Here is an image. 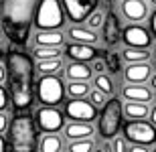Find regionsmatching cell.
<instances>
[{
  "mask_svg": "<svg viewBox=\"0 0 156 152\" xmlns=\"http://www.w3.org/2000/svg\"><path fill=\"white\" fill-rule=\"evenodd\" d=\"M101 150H104V152H112V144H105V146L101 148Z\"/></svg>",
  "mask_w": 156,
  "mask_h": 152,
  "instance_id": "b9f144b4",
  "label": "cell"
},
{
  "mask_svg": "<svg viewBox=\"0 0 156 152\" xmlns=\"http://www.w3.org/2000/svg\"><path fill=\"white\" fill-rule=\"evenodd\" d=\"M152 53L148 49H140V47H126L122 51V59L126 63H140V61H148Z\"/></svg>",
  "mask_w": 156,
  "mask_h": 152,
  "instance_id": "cb8c5ba5",
  "label": "cell"
},
{
  "mask_svg": "<svg viewBox=\"0 0 156 152\" xmlns=\"http://www.w3.org/2000/svg\"><path fill=\"white\" fill-rule=\"evenodd\" d=\"M65 91H67L69 97H87V94L91 91V87H89L87 81H69L67 87H65Z\"/></svg>",
  "mask_w": 156,
  "mask_h": 152,
  "instance_id": "d4e9b609",
  "label": "cell"
},
{
  "mask_svg": "<svg viewBox=\"0 0 156 152\" xmlns=\"http://www.w3.org/2000/svg\"><path fill=\"white\" fill-rule=\"evenodd\" d=\"M122 97L126 101H140V104H150L154 100L150 87H146L142 83H128L122 87Z\"/></svg>",
  "mask_w": 156,
  "mask_h": 152,
  "instance_id": "4fadbf2b",
  "label": "cell"
},
{
  "mask_svg": "<svg viewBox=\"0 0 156 152\" xmlns=\"http://www.w3.org/2000/svg\"><path fill=\"white\" fill-rule=\"evenodd\" d=\"M8 104H10L8 89L2 87V83H0V111H6V110H8Z\"/></svg>",
  "mask_w": 156,
  "mask_h": 152,
  "instance_id": "d6a6232c",
  "label": "cell"
},
{
  "mask_svg": "<svg viewBox=\"0 0 156 152\" xmlns=\"http://www.w3.org/2000/svg\"><path fill=\"white\" fill-rule=\"evenodd\" d=\"M61 152H69V150H61Z\"/></svg>",
  "mask_w": 156,
  "mask_h": 152,
  "instance_id": "7dc6e473",
  "label": "cell"
},
{
  "mask_svg": "<svg viewBox=\"0 0 156 152\" xmlns=\"http://www.w3.org/2000/svg\"><path fill=\"white\" fill-rule=\"evenodd\" d=\"M93 152H104V150H101V148H93Z\"/></svg>",
  "mask_w": 156,
  "mask_h": 152,
  "instance_id": "ee69618b",
  "label": "cell"
},
{
  "mask_svg": "<svg viewBox=\"0 0 156 152\" xmlns=\"http://www.w3.org/2000/svg\"><path fill=\"white\" fill-rule=\"evenodd\" d=\"M37 71H39L41 75H57V73L63 71V61H61V57L41 59L39 63H37Z\"/></svg>",
  "mask_w": 156,
  "mask_h": 152,
  "instance_id": "7402d4cb",
  "label": "cell"
},
{
  "mask_svg": "<svg viewBox=\"0 0 156 152\" xmlns=\"http://www.w3.org/2000/svg\"><path fill=\"white\" fill-rule=\"evenodd\" d=\"M67 37L75 43H85V45H98V33L89 27H71L67 30Z\"/></svg>",
  "mask_w": 156,
  "mask_h": 152,
  "instance_id": "ac0fdd59",
  "label": "cell"
},
{
  "mask_svg": "<svg viewBox=\"0 0 156 152\" xmlns=\"http://www.w3.org/2000/svg\"><path fill=\"white\" fill-rule=\"evenodd\" d=\"M4 81H6V67L0 63V83H4Z\"/></svg>",
  "mask_w": 156,
  "mask_h": 152,
  "instance_id": "ab89813d",
  "label": "cell"
},
{
  "mask_svg": "<svg viewBox=\"0 0 156 152\" xmlns=\"http://www.w3.org/2000/svg\"><path fill=\"white\" fill-rule=\"evenodd\" d=\"M104 37H105V43L108 45H116L120 41V23H118V16L116 14H110V16L104 20Z\"/></svg>",
  "mask_w": 156,
  "mask_h": 152,
  "instance_id": "ffe728a7",
  "label": "cell"
},
{
  "mask_svg": "<svg viewBox=\"0 0 156 152\" xmlns=\"http://www.w3.org/2000/svg\"><path fill=\"white\" fill-rule=\"evenodd\" d=\"M124 105L118 97L105 101V105L101 108L98 116V134L104 140H112L114 136L120 132L122 128V120H124Z\"/></svg>",
  "mask_w": 156,
  "mask_h": 152,
  "instance_id": "5b68a950",
  "label": "cell"
},
{
  "mask_svg": "<svg viewBox=\"0 0 156 152\" xmlns=\"http://www.w3.org/2000/svg\"><path fill=\"white\" fill-rule=\"evenodd\" d=\"M65 138L69 140H83V138H91L93 136V126L89 122H71L65 126Z\"/></svg>",
  "mask_w": 156,
  "mask_h": 152,
  "instance_id": "e0dca14e",
  "label": "cell"
},
{
  "mask_svg": "<svg viewBox=\"0 0 156 152\" xmlns=\"http://www.w3.org/2000/svg\"><path fill=\"white\" fill-rule=\"evenodd\" d=\"M63 150V138L59 134H45L41 138L39 152H61Z\"/></svg>",
  "mask_w": 156,
  "mask_h": 152,
  "instance_id": "603a6c76",
  "label": "cell"
},
{
  "mask_svg": "<svg viewBox=\"0 0 156 152\" xmlns=\"http://www.w3.org/2000/svg\"><path fill=\"white\" fill-rule=\"evenodd\" d=\"M154 53H156V49H154Z\"/></svg>",
  "mask_w": 156,
  "mask_h": 152,
  "instance_id": "681fc988",
  "label": "cell"
},
{
  "mask_svg": "<svg viewBox=\"0 0 156 152\" xmlns=\"http://www.w3.org/2000/svg\"><path fill=\"white\" fill-rule=\"evenodd\" d=\"M112 152H128V140L126 138H122V136H114L112 138Z\"/></svg>",
  "mask_w": 156,
  "mask_h": 152,
  "instance_id": "4dcf8cb0",
  "label": "cell"
},
{
  "mask_svg": "<svg viewBox=\"0 0 156 152\" xmlns=\"http://www.w3.org/2000/svg\"><path fill=\"white\" fill-rule=\"evenodd\" d=\"M108 69V67H105V61H101V59H93V65H91V71L93 73H95V75H98V73H104V71Z\"/></svg>",
  "mask_w": 156,
  "mask_h": 152,
  "instance_id": "836d02e7",
  "label": "cell"
},
{
  "mask_svg": "<svg viewBox=\"0 0 156 152\" xmlns=\"http://www.w3.org/2000/svg\"><path fill=\"white\" fill-rule=\"evenodd\" d=\"M148 81H150V89H152V91H156V73H154V75H150Z\"/></svg>",
  "mask_w": 156,
  "mask_h": 152,
  "instance_id": "60d3db41",
  "label": "cell"
},
{
  "mask_svg": "<svg viewBox=\"0 0 156 152\" xmlns=\"http://www.w3.org/2000/svg\"><path fill=\"white\" fill-rule=\"evenodd\" d=\"M2 59H4V51L0 49V63H2Z\"/></svg>",
  "mask_w": 156,
  "mask_h": 152,
  "instance_id": "7bdbcfd3",
  "label": "cell"
},
{
  "mask_svg": "<svg viewBox=\"0 0 156 152\" xmlns=\"http://www.w3.org/2000/svg\"><path fill=\"white\" fill-rule=\"evenodd\" d=\"M61 47H39V45H35V49H33V55H35L37 59H57L61 57Z\"/></svg>",
  "mask_w": 156,
  "mask_h": 152,
  "instance_id": "4316f807",
  "label": "cell"
},
{
  "mask_svg": "<svg viewBox=\"0 0 156 152\" xmlns=\"http://www.w3.org/2000/svg\"><path fill=\"white\" fill-rule=\"evenodd\" d=\"M0 152H8V138L0 134Z\"/></svg>",
  "mask_w": 156,
  "mask_h": 152,
  "instance_id": "74e56055",
  "label": "cell"
},
{
  "mask_svg": "<svg viewBox=\"0 0 156 152\" xmlns=\"http://www.w3.org/2000/svg\"><path fill=\"white\" fill-rule=\"evenodd\" d=\"M148 111H150V105L140 104V101H126L124 105V116L128 120H144L148 118Z\"/></svg>",
  "mask_w": 156,
  "mask_h": 152,
  "instance_id": "44dd1931",
  "label": "cell"
},
{
  "mask_svg": "<svg viewBox=\"0 0 156 152\" xmlns=\"http://www.w3.org/2000/svg\"><path fill=\"white\" fill-rule=\"evenodd\" d=\"M95 144L91 138H83V140H71L69 152H93Z\"/></svg>",
  "mask_w": 156,
  "mask_h": 152,
  "instance_id": "83f0119b",
  "label": "cell"
},
{
  "mask_svg": "<svg viewBox=\"0 0 156 152\" xmlns=\"http://www.w3.org/2000/svg\"><path fill=\"white\" fill-rule=\"evenodd\" d=\"M104 20H105V14L101 10H98V8H95V10L91 12V14H89V16L85 18V23H87V27H89V29H101V27H104Z\"/></svg>",
  "mask_w": 156,
  "mask_h": 152,
  "instance_id": "f1b7e54d",
  "label": "cell"
},
{
  "mask_svg": "<svg viewBox=\"0 0 156 152\" xmlns=\"http://www.w3.org/2000/svg\"><path fill=\"white\" fill-rule=\"evenodd\" d=\"M63 114L71 122H89L91 124L98 118V108L85 97H69L65 101Z\"/></svg>",
  "mask_w": 156,
  "mask_h": 152,
  "instance_id": "9c48e42d",
  "label": "cell"
},
{
  "mask_svg": "<svg viewBox=\"0 0 156 152\" xmlns=\"http://www.w3.org/2000/svg\"><path fill=\"white\" fill-rule=\"evenodd\" d=\"M122 41H124V45L126 47H140V49H150L152 45V33L150 29H146V27H142L140 23H132L128 24V27H124L122 29Z\"/></svg>",
  "mask_w": 156,
  "mask_h": 152,
  "instance_id": "30bf717a",
  "label": "cell"
},
{
  "mask_svg": "<svg viewBox=\"0 0 156 152\" xmlns=\"http://www.w3.org/2000/svg\"><path fill=\"white\" fill-rule=\"evenodd\" d=\"M39 0H2L0 23L8 41L16 47L27 45L30 27L35 20V8Z\"/></svg>",
  "mask_w": 156,
  "mask_h": 152,
  "instance_id": "7a4b0ae2",
  "label": "cell"
},
{
  "mask_svg": "<svg viewBox=\"0 0 156 152\" xmlns=\"http://www.w3.org/2000/svg\"><path fill=\"white\" fill-rule=\"evenodd\" d=\"M93 75L91 67L85 63V61H73L65 67V77L69 81H89Z\"/></svg>",
  "mask_w": 156,
  "mask_h": 152,
  "instance_id": "2e32d148",
  "label": "cell"
},
{
  "mask_svg": "<svg viewBox=\"0 0 156 152\" xmlns=\"http://www.w3.org/2000/svg\"><path fill=\"white\" fill-rule=\"evenodd\" d=\"M35 97L41 105H59L65 100V85L59 75H41L35 83Z\"/></svg>",
  "mask_w": 156,
  "mask_h": 152,
  "instance_id": "8992f818",
  "label": "cell"
},
{
  "mask_svg": "<svg viewBox=\"0 0 156 152\" xmlns=\"http://www.w3.org/2000/svg\"><path fill=\"white\" fill-rule=\"evenodd\" d=\"M37 124L33 116L18 114L8 124V152H35Z\"/></svg>",
  "mask_w": 156,
  "mask_h": 152,
  "instance_id": "3957f363",
  "label": "cell"
},
{
  "mask_svg": "<svg viewBox=\"0 0 156 152\" xmlns=\"http://www.w3.org/2000/svg\"><path fill=\"white\" fill-rule=\"evenodd\" d=\"M150 33H152V37L156 39V10L150 14Z\"/></svg>",
  "mask_w": 156,
  "mask_h": 152,
  "instance_id": "d590c367",
  "label": "cell"
},
{
  "mask_svg": "<svg viewBox=\"0 0 156 152\" xmlns=\"http://www.w3.org/2000/svg\"><path fill=\"white\" fill-rule=\"evenodd\" d=\"M35 65L27 53L12 49L6 55V81H8V95H10L14 111H27L33 105L35 97Z\"/></svg>",
  "mask_w": 156,
  "mask_h": 152,
  "instance_id": "6da1fadb",
  "label": "cell"
},
{
  "mask_svg": "<svg viewBox=\"0 0 156 152\" xmlns=\"http://www.w3.org/2000/svg\"><path fill=\"white\" fill-rule=\"evenodd\" d=\"M65 35L59 30H39L35 35V45L39 47H63Z\"/></svg>",
  "mask_w": 156,
  "mask_h": 152,
  "instance_id": "d6986e66",
  "label": "cell"
},
{
  "mask_svg": "<svg viewBox=\"0 0 156 152\" xmlns=\"http://www.w3.org/2000/svg\"><path fill=\"white\" fill-rule=\"evenodd\" d=\"M35 124L43 134H57L65 128V114L55 105H43L35 114Z\"/></svg>",
  "mask_w": 156,
  "mask_h": 152,
  "instance_id": "ba28073f",
  "label": "cell"
},
{
  "mask_svg": "<svg viewBox=\"0 0 156 152\" xmlns=\"http://www.w3.org/2000/svg\"><path fill=\"white\" fill-rule=\"evenodd\" d=\"M148 2H150V4H156V0H148Z\"/></svg>",
  "mask_w": 156,
  "mask_h": 152,
  "instance_id": "f6af8a7d",
  "label": "cell"
},
{
  "mask_svg": "<svg viewBox=\"0 0 156 152\" xmlns=\"http://www.w3.org/2000/svg\"><path fill=\"white\" fill-rule=\"evenodd\" d=\"M128 152H150V150H148L144 144H134V146L128 148Z\"/></svg>",
  "mask_w": 156,
  "mask_h": 152,
  "instance_id": "8d00e7d4",
  "label": "cell"
},
{
  "mask_svg": "<svg viewBox=\"0 0 156 152\" xmlns=\"http://www.w3.org/2000/svg\"><path fill=\"white\" fill-rule=\"evenodd\" d=\"M150 152H156V146H154V148H150Z\"/></svg>",
  "mask_w": 156,
  "mask_h": 152,
  "instance_id": "bcb514c9",
  "label": "cell"
},
{
  "mask_svg": "<svg viewBox=\"0 0 156 152\" xmlns=\"http://www.w3.org/2000/svg\"><path fill=\"white\" fill-rule=\"evenodd\" d=\"M87 100L91 101V104L95 105L98 110H101V108L105 105V101H108V95H105L104 91H99V89L95 87V89H91V91L87 94Z\"/></svg>",
  "mask_w": 156,
  "mask_h": 152,
  "instance_id": "f546056e",
  "label": "cell"
},
{
  "mask_svg": "<svg viewBox=\"0 0 156 152\" xmlns=\"http://www.w3.org/2000/svg\"><path fill=\"white\" fill-rule=\"evenodd\" d=\"M105 67L110 71H114V73H118V71L122 69L120 67V57H118L116 53H108V55H105Z\"/></svg>",
  "mask_w": 156,
  "mask_h": 152,
  "instance_id": "1f68e13d",
  "label": "cell"
},
{
  "mask_svg": "<svg viewBox=\"0 0 156 152\" xmlns=\"http://www.w3.org/2000/svg\"><path fill=\"white\" fill-rule=\"evenodd\" d=\"M65 55L73 61H93V59L98 57V49L95 45H85V43H69V45H65Z\"/></svg>",
  "mask_w": 156,
  "mask_h": 152,
  "instance_id": "9a60e30c",
  "label": "cell"
},
{
  "mask_svg": "<svg viewBox=\"0 0 156 152\" xmlns=\"http://www.w3.org/2000/svg\"><path fill=\"white\" fill-rule=\"evenodd\" d=\"M0 10H2V4H0Z\"/></svg>",
  "mask_w": 156,
  "mask_h": 152,
  "instance_id": "c3c4849f",
  "label": "cell"
},
{
  "mask_svg": "<svg viewBox=\"0 0 156 152\" xmlns=\"http://www.w3.org/2000/svg\"><path fill=\"white\" fill-rule=\"evenodd\" d=\"M122 14L130 23H142L148 16V4L146 0H122Z\"/></svg>",
  "mask_w": 156,
  "mask_h": 152,
  "instance_id": "7c38bea8",
  "label": "cell"
},
{
  "mask_svg": "<svg viewBox=\"0 0 156 152\" xmlns=\"http://www.w3.org/2000/svg\"><path fill=\"white\" fill-rule=\"evenodd\" d=\"M148 118H150V124H154V126H156V104H154V105H150Z\"/></svg>",
  "mask_w": 156,
  "mask_h": 152,
  "instance_id": "f35d334b",
  "label": "cell"
},
{
  "mask_svg": "<svg viewBox=\"0 0 156 152\" xmlns=\"http://www.w3.org/2000/svg\"><path fill=\"white\" fill-rule=\"evenodd\" d=\"M152 75V67L148 61H140V63H128L124 69V79L126 83H144Z\"/></svg>",
  "mask_w": 156,
  "mask_h": 152,
  "instance_id": "5bb4252c",
  "label": "cell"
},
{
  "mask_svg": "<svg viewBox=\"0 0 156 152\" xmlns=\"http://www.w3.org/2000/svg\"><path fill=\"white\" fill-rule=\"evenodd\" d=\"M93 85H95L99 91H104L105 95H114V89H116L114 81H112L105 73H98V75H95V79H93Z\"/></svg>",
  "mask_w": 156,
  "mask_h": 152,
  "instance_id": "484cf974",
  "label": "cell"
},
{
  "mask_svg": "<svg viewBox=\"0 0 156 152\" xmlns=\"http://www.w3.org/2000/svg\"><path fill=\"white\" fill-rule=\"evenodd\" d=\"M122 130H124V138L132 144L150 146L156 142V126L146 120H128Z\"/></svg>",
  "mask_w": 156,
  "mask_h": 152,
  "instance_id": "52a82bcc",
  "label": "cell"
},
{
  "mask_svg": "<svg viewBox=\"0 0 156 152\" xmlns=\"http://www.w3.org/2000/svg\"><path fill=\"white\" fill-rule=\"evenodd\" d=\"M61 4H63L65 16L71 23H83L95 10L98 0H61Z\"/></svg>",
  "mask_w": 156,
  "mask_h": 152,
  "instance_id": "8fae6325",
  "label": "cell"
},
{
  "mask_svg": "<svg viewBox=\"0 0 156 152\" xmlns=\"http://www.w3.org/2000/svg\"><path fill=\"white\" fill-rule=\"evenodd\" d=\"M6 130H8V116L4 111H0V134H4Z\"/></svg>",
  "mask_w": 156,
  "mask_h": 152,
  "instance_id": "e575fe53",
  "label": "cell"
},
{
  "mask_svg": "<svg viewBox=\"0 0 156 152\" xmlns=\"http://www.w3.org/2000/svg\"><path fill=\"white\" fill-rule=\"evenodd\" d=\"M39 30H59L65 24V10L61 0H39L35 8V20Z\"/></svg>",
  "mask_w": 156,
  "mask_h": 152,
  "instance_id": "277c9868",
  "label": "cell"
}]
</instances>
